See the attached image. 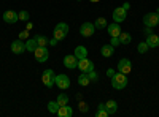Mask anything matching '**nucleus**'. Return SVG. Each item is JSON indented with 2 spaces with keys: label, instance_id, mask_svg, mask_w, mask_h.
Wrapping results in <instances>:
<instances>
[{
  "label": "nucleus",
  "instance_id": "f257e3e1",
  "mask_svg": "<svg viewBox=\"0 0 159 117\" xmlns=\"http://www.w3.org/2000/svg\"><path fill=\"white\" fill-rule=\"evenodd\" d=\"M111 86H113V89H116V90L124 89V87L127 86V74L116 71V73L113 74V77H111Z\"/></svg>",
  "mask_w": 159,
  "mask_h": 117
},
{
  "label": "nucleus",
  "instance_id": "f03ea898",
  "mask_svg": "<svg viewBox=\"0 0 159 117\" xmlns=\"http://www.w3.org/2000/svg\"><path fill=\"white\" fill-rule=\"evenodd\" d=\"M67 33H69V25L65 22H59L54 27V38L57 41H62L64 38L67 36Z\"/></svg>",
  "mask_w": 159,
  "mask_h": 117
},
{
  "label": "nucleus",
  "instance_id": "7ed1b4c3",
  "mask_svg": "<svg viewBox=\"0 0 159 117\" xmlns=\"http://www.w3.org/2000/svg\"><path fill=\"white\" fill-rule=\"evenodd\" d=\"M54 79H56V74H54V71H52L51 68H46V70L43 71V74H42V81H43L45 87L51 89L52 86H54Z\"/></svg>",
  "mask_w": 159,
  "mask_h": 117
},
{
  "label": "nucleus",
  "instance_id": "20e7f679",
  "mask_svg": "<svg viewBox=\"0 0 159 117\" xmlns=\"http://www.w3.org/2000/svg\"><path fill=\"white\" fill-rule=\"evenodd\" d=\"M34 54H35V60L40 62V63H45V62L49 59V52H48L46 46H38V48L34 51Z\"/></svg>",
  "mask_w": 159,
  "mask_h": 117
},
{
  "label": "nucleus",
  "instance_id": "39448f33",
  "mask_svg": "<svg viewBox=\"0 0 159 117\" xmlns=\"http://www.w3.org/2000/svg\"><path fill=\"white\" fill-rule=\"evenodd\" d=\"M143 24L145 27H156V25L159 24V15L157 13H148V15L143 16Z\"/></svg>",
  "mask_w": 159,
  "mask_h": 117
},
{
  "label": "nucleus",
  "instance_id": "423d86ee",
  "mask_svg": "<svg viewBox=\"0 0 159 117\" xmlns=\"http://www.w3.org/2000/svg\"><path fill=\"white\" fill-rule=\"evenodd\" d=\"M94 32H96V25L92 22H84V24H81V27H80V35L84 36V38L92 36Z\"/></svg>",
  "mask_w": 159,
  "mask_h": 117
},
{
  "label": "nucleus",
  "instance_id": "0eeeda50",
  "mask_svg": "<svg viewBox=\"0 0 159 117\" xmlns=\"http://www.w3.org/2000/svg\"><path fill=\"white\" fill-rule=\"evenodd\" d=\"M76 68H80V70L84 71V73H89V71L94 70V63H92V60H89L88 57H84V59H80L78 60Z\"/></svg>",
  "mask_w": 159,
  "mask_h": 117
},
{
  "label": "nucleus",
  "instance_id": "6e6552de",
  "mask_svg": "<svg viewBox=\"0 0 159 117\" xmlns=\"http://www.w3.org/2000/svg\"><path fill=\"white\" fill-rule=\"evenodd\" d=\"M54 84H56L59 89L65 90V89H69V87H70V79H69V76H67V74H56Z\"/></svg>",
  "mask_w": 159,
  "mask_h": 117
},
{
  "label": "nucleus",
  "instance_id": "1a4fd4ad",
  "mask_svg": "<svg viewBox=\"0 0 159 117\" xmlns=\"http://www.w3.org/2000/svg\"><path fill=\"white\" fill-rule=\"evenodd\" d=\"M132 70V63L129 59H121L118 62V71L119 73H124V74H129Z\"/></svg>",
  "mask_w": 159,
  "mask_h": 117
},
{
  "label": "nucleus",
  "instance_id": "9d476101",
  "mask_svg": "<svg viewBox=\"0 0 159 117\" xmlns=\"http://www.w3.org/2000/svg\"><path fill=\"white\" fill-rule=\"evenodd\" d=\"M126 16H127V11L123 8V6H119V8H116V10H113V21L115 22H123V21H126Z\"/></svg>",
  "mask_w": 159,
  "mask_h": 117
},
{
  "label": "nucleus",
  "instance_id": "9b49d317",
  "mask_svg": "<svg viewBox=\"0 0 159 117\" xmlns=\"http://www.w3.org/2000/svg\"><path fill=\"white\" fill-rule=\"evenodd\" d=\"M64 65H65V68H69V70H75L76 65H78V59L75 57V54L65 56L64 57Z\"/></svg>",
  "mask_w": 159,
  "mask_h": 117
},
{
  "label": "nucleus",
  "instance_id": "f8f14e48",
  "mask_svg": "<svg viewBox=\"0 0 159 117\" xmlns=\"http://www.w3.org/2000/svg\"><path fill=\"white\" fill-rule=\"evenodd\" d=\"M18 19H19V16H18L16 11L8 10V11L3 13V22H7V24H15Z\"/></svg>",
  "mask_w": 159,
  "mask_h": 117
},
{
  "label": "nucleus",
  "instance_id": "ddd939ff",
  "mask_svg": "<svg viewBox=\"0 0 159 117\" xmlns=\"http://www.w3.org/2000/svg\"><path fill=\"white\" fill-rule=\"evenodd\" d=\"M25 51V43L22 40H15L11 43V52H15V54H22Z\"/></svg>",
  "mask_w": 159,
  "mask_h": 117
},
{
  "label": "nucleus",
  "instance_id": "4468645a",
  "mask_svg": "<svg viewBox=\"0 0 159 117\" xmlns=\"http://www.w3.org/2000/svg\"><path fill=\"white\" fill-rule=\"evenodd\" d=\"M107 32L110 36H119V33H121V27H119L118 22H113L110 25H107Z\"/></svg>",
  "mask_w": 159,
  "mask_h": 117
},
{
  "label": "nucleus",
  "instance_id": "2eb2a0df",
  "mask_svg": "<svg viewBox=\"0 0 159 117\" xmlns=\"http://www.w3.org/2000/svg\"><path fill=\"white\" fill-rule=\"evenodd\" d=\"M147 44L150 46V48H157L159 46V36L156 35V33H151V35H147Z\"/></svg>",
  "mask_w": 159,
  "mask_h": 117
},
{
  "label": "nucleus",
  "instance_id": "dca6fc26",
  "mask_svg": "<svg viewBox=\"0 0 159 117\" xmlns=\"http://www.w3.org/2000/svg\"><path fill=\"white\" fill-rule=\"evenodd\" d=\"M73 111L69 105H64V106H59V111H57V115L59 117H72Z\"/></svg>",
  "mask_w": 159,
  "mask_h": 117
},
{
  "label": "nucleus",
  "instance_id": "f3484780",
  "mask_svg": "<svg viewBox=\"0 0 159 117\" xmlns=\"http://www.w3.org/2000/svg\"><path fill=\"white\" fill-rule=\"evenodd\" d=\"M105 109L108 111V115H113L118 111V103L115 100H108L107 103H105Z\"/></svg>",
  "mask_w": 159,
  "mask_h": 117
},
{
  "label": "nucleus",
  "instance_id": "a211bd4d",
  "mask_svg": "<svg viewBox=\"0 0 159 117\" xmlns=\"http://www.w3.org/2000/svg\"><path fill=\"white\" fill-rule=\"evenodd\" d=\"M75 57L80 60V59H84V57H88V49L84 48V46H76L75 48Z\"/></svg>",
  "mask_w": 159,
  "mask_h": 117
},
{
  "label": "nucleus",
  "instance_id": "6ab92c4d",
  "mask_svg": "<svg viewBox=\"0 0 159 117\" xmlns=\"http://www.w3.org/2000/svg\"><path fill=\"white\" fill-rule=\"evenodd\" d=\"M113 52H115V48H113L111 44H103L102 49H100V54H102L103 57H111Z\"/></svg>",
  "mask_w": 159,
  "mask_h": 117
},
{
  "label": "nucleus",
  "instance_id": "aec40b11",
  "mask_svg": "<svg viewBox=\"0 0 159 117\" xmlns=\"http://www.w3.org/2000/svg\"><path fill=\"white\" fill-rule=\"evenodd\" d=\"M38 48V43L35 38H29L27 41H25V51H29V52H34V51Z\"/></svg>",
  "mask_w": 159,
  "mask_h": 117
},
{
  "label": "nucleus",
  "instance_id": "412c9836",
  "mask_svg": "<svg viewBox=\"0 0 159 117\" xmlns=\"http://www.w3.org/2000/svg\"><path fill=\"white\" fill-rule=\"evenodd\" d=\"M89 82H91V79H89V76H88V73H81L78 76V84L81 86V87H86V86H89Z\"/></svg>",
  "mask_w": 159,
  "mask_h": 117
},
{
  "label": "nucleus",
  "instance_id": "4be33fe9",
  "mask_svg": "<svg viewBox=\"0 0 159 117\" xmlns=\"http://www.w3.org/2000/svg\"><path fill=\"white\" fill-rule=\"evenodd\" d=\"M118 38H119V43H121V44H129V43H130V40H132L130 33H127V32H121Z\"/></svg>",
  "mask_w": 159,
  "mask_h": 117
},
{
  "label": "nucleus",
  "instance_id": "5701e85b",
  "mask_svg": "<svg viewBox=\"0 0 159 117\" xmlns=\"http://www.w3.org/2000/svg\"><path fill=\"white\" fill-rule=\"evenodd\" d=\"M96 117H108V111L105 109V103H100L96 111Z\"/></svg>",
  "mask_w": 159,
  "mask_h": 117
},
{
  "label": "nucleus",
  "instance_id": "b1692460",
  "mask_svg": "<svg viewBox=\"0 0 159 117\" xmlns=\"http://www.w3.org/2000/svg\"><path fill=\"white\" fill-rule=\"evenodd\" d=\"M94 25H96V29H107L108 24H107V19H105V18H97Z\"/></svg>",
  "mask_w": 159,
  "mask_h": 117
},
{
  "label": "nucleus",
  "instance_id": "393cba45",
  "mask_svg": "<svg viewBox=\"0 0 159 117\" xmlns=\"http://www.w3.org/2000/svg\"><path fill=\"white\" fill-rule=\"evenodd\" d=\"M56 101L59 103V106L69 105V95H67V94H59V97H57V100H56Z\"/></svg>",
  "mask_w": 159,
  "mask_h": 117
},
{
  "label": "nucleus",
  "instance_id": "a878e982",
  "mask_svg": "<svg viewBox=\"0 0 159 117\" xmlns=\"http://www.w3.org/2000/svg\"><path fill=\"white\" fill-rule=\"evenodd\" d=\"M48 111L52 112V114H57V111H59V103H57V101H49V103H48Z\"/></svg>",
  "mask_w": 159,
  "mask_h": 117
},
{
  "label": "nucleus",
  "instance_id": "bb28decb",
  "mask_svg": "<svg viewBox=\"0 0 159 117\" xmlns=\"http://www.w3.org/2000/svg\"><path fill=\"white\" fill-rule=\"evenodd\" d=\"M35 40H37L38 46H46V44H48V41H49L45 35H37V36H35Z\"/></svg>",
  "mask_w": 159,
  "mask_h": 117
},
{
  "label": "nucleus",
  "instance_id": "cd10ccee",
  "mask_svg": "<svg viewBox=\"0 0 159 117\" xmlns=\"http://www.w3.org/2000/svg\"><path fill=\"white\" fill-rule=\"evenodd\" d=\"M78 109H80V112H88L89 111V105H88V103L86 101H83V100H80L78 101Z\"/></svg>",
  "mask_w": 159,
  "mask_h": 117
},
{
  "label": "nucleus",
  "instance_id": "c85d7f7f",
  "mask_svg": "<svg viewBox=\"0 0 159 117\" xmlns=\"http://www.w3.org/2000/svg\"><path fill=\"white\" fill-rule=\"evenodd\" d=\"M148 49H150V46L147 44V41H142V43H139V48H137V51H139L140 54H145Z\"/></svg>",
  "mask_w": 159,
  "mask_h": 117
},
{
  "label": "nucleus",
  "instance_id": "c756f323",
  "mask_svg": "<svg viewBox=\"0 0 159 117\" xmlns=\"http://www.w3.org/2000/svg\"><path fill=\"white\" fill-rule=\"evenodd\" d=\"M18 16H19V21H25V22H27L29 21V11H25V10H22V11H19L18 13Z\"/></svg>",
  "mask_w": 159,
  "mask_h": 117
},
{
  "label": "nucleus",
  "instance_id": "7c9ffc66",
  "mask_svg": "<svg viewBox=\"0 0 159 117\" xmlns=\"http://www.w3.org/2000/svg\"><path fill=\"white\" fill-rule=\"evenodd\" d=\"M88 76H89L91 82H97V81H99V74H97L94 70H92V71H89V73H88Z\"/></svg>",
  "mask_w": 159,
  "mask_h": 117
},
{
  "label": "nucleus",
  "instance_id": "2f4dec72",
  "mask_svg": "<svg viewBox=\"0 0 159 117\" xmlns=\"http://www.w3.org/2000/svg\"><path fill=\"white\" fill-rule=\"evenodd\" d=\"M19 40H29V30L27 29H25V30H22L21 33H19Z\"/></svg>",
  "mask_w": 159,
  "mask_h": 117
},
{
  "label": "nucleus",
  "instance_id": "473e14b6",
  "mask_svg": "<svg viewBox=\"0 0 159 117\" xmlns=\"http://www.w3.org/2000/svg\"><path fill=\"white\" fill-rule=\"evenodd\" d=\"M110 44H111L113 48H116L118 44H121V43H119V38H118V36H111V41H110Z\"/></svg>",
  "mask_w": 159,
  "mask_h": 117
},
{
  "label": "nucleus",
  "instance_id": "72a5a7b5",
  "mask_svg": "<svg viewBox=\"0 0 159 117\" xmlns=\"http://www.w3.org/2000/svg\"><path fill=\"white\" fill-rule=\"evenodd\" d=\"M48 44H49V46H56V44H57V40H56V38H54V36H52V38H51V40L48 41Z\"/></svg>",
  "mask_w": 159,
  "mask_h": 117
},
{
  "label": "nucleus",
  "instance_id": "f704fd0d",
  "mask_svg": "<svg viewBox=\"0 0 159 117\" xmlns=\"http://www.w3.org/2000/svg\"><path fill=\"white\" fill-rule=\"evenodd\" d=\"M115 73H116V71H115L113 68H110V70H107V76L110 77V79H111V77H113V74H115Z\"/></svg>",
  "mask_w": 159,
  "mask_h": 117
},
{
  "label": "nucleus",
  "instance_id": "c9c22d12",
  "mask_svg": "<svg viewBox=\"0 0 159 117\" xmlns=\"http://www.w3.org/2000/svg\"><path fill=\"white\" fill-rule=\"evenodd\" d=\"M123 8H124L126 11H129V10H130V3H129V2H124V3H123Z\"/></svg>",
  "mask_w": 159,
  "mask_h": 117
},
{
  "label": "nucleus",
  "instance_id": "e433bc0d",
  "mask_svg": "<svg viewBox=\"0 0 159 117\" xmlns=\"http://www.w3.org/2000/svg\"><path fill=\"white\" fill-rule=\"evenodd\" d=\"M145 33H147V35H151L153 33V30H151V27H145V30H143Z\"/></svg>",
  "mask_w": 159,
  "mask_h": 117
},
{
  "label": "nucleus",
  "instance_id": "4c0bfd02",
  "mask_svg": "<svg viewBox=\"0 0 159 117\" xmlns=\"http://www.w3.org/2000/svg\"><path fill=\"white\" fill-rule=\"evenodd\" d=\"M75 98H76V101H80V100H83V94H76V97H75Z\"/></svg>",
  "mask_w": 159,
  "mask_h": 117
},
{
  "label": "nucleus",
  "instance_id": "58836bf2",
  "mask_svg": "<svg viewBox=\"0 0 159 117\" xmlns=\"http://www.w3.org/2000/svg\"><path fill=\"white\" fill-rule=\"evenodd\" d=\"M32 27H34V24H32V22H29V21H27V30H30V29H32Z\"/></svg>",
  "mask_w": 159,
  "mask_h": 117
},
{
  "label": "nucleus",
  "instance_id": "ea45409f",
  "mask_svg": "<svg viewBox=\"0 0 159 117\" xmlns=\"http://www.w3.org/2000/svg\"><path fill=\"white\" fill-rule=\"evenodd\" d=\"M89 2H92V3H97V2H100V0H89Z\"/></svg>",
  "mask_w": 159,
  "mask_h": 117
},
{
  "label": "nucleus",
  "instance_id": "a19ab883",
  "mask_svg": "<svg viewBox=\"0 0 159 117\" xmlns=\"http://www.w3.org/2000/svg\"><path fill=\"white\" fill-rule=\"evenodd\" d=\"M156 13H157V15H159V8H157V11H156Z\"/></svg>",
  "mask_w": 159,
  "mask_h": 117
}]
</instances>
